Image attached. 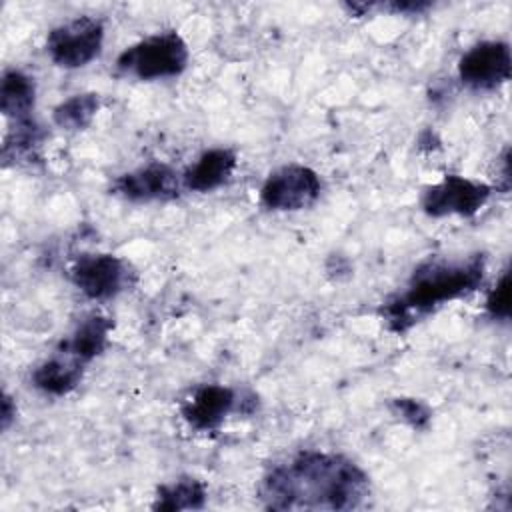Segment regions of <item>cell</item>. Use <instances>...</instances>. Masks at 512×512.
Here are the masks:
<instances>
[{"label":"cell","mask_w":512,"mask_h":512,"mask_svg":"<svg viewBox=\"0 0 512 512\" xmlns=\"http://www.w3.org/2000/svg\"><path fill=\"white\" fill-rule=\"evenodd\" d=\"M370 496L368 474L348 456L300 452L268 470L258 498L268 510H356Z\"/></svg>","instance_id":"1"},{"label":"cell","mask_w":512,"mask_h":512,"mask_svg":"<svg viewBox=\"0 0 512 512\" xmlns=\"http://www.w3.org/2000/svg\"><path fill=\"white\" fill-rule=\"evenodd\" d=\"M484 272L486 256L480 252L464 258H428L414 268L404 290L382 304L380 314L390 332L402 334L442 304L478 290Z\"/></svg>","instance_id":"2"},{"label":"cell","mask_w":512,"mask_h":512,"mask_svg":"<svg viewBox=\"0 0 512 512\" xmlns=\"http://www.w3.org/2000/svg\"><path fill=\"white\" fill-rule=\"evenodd\" d=\"M188 56L184 38L176 30H164L124 48L116 58V68L138 80L172 78L184 72Z\"/></svg>","instance_id":"3"},{"label":"cell","mask_w":512,"mask_h":512,"mask_svg":"<svg viewBox=\"0 0 512 512\" xmlns=\"http://www.w3.org/2000/svg\"><path fill=\"white\" fill-rule=\"evenodd\" d=\"M104 24L100 18L78 16L54 26L46 36V52L60 68H82L102 50Z\"/></svg>","instance_id":"4"},{"label":"cell","mask_w":512,"mask_h":512,"mask_svg":"<svg viewBox=\"0 0 512 512\" xmlns=\"http://www.w3.org/2000/svg\"><path fill=\"white\" fill-rule=\"evenodd\" d=\"M322 192L320 176L304 164H286L268 174L260 188V204L276 212H296L312 206Z\"/></svg>","instance_id":"5"},{"label":"cell","mask_w":512,"mask_h":512,"mask_svg":"<svg viewBox=\"0 0 512 512\" xmlns=\"http://www.w3.org/2000/svg\"><path fill=\"white\" fill-rule=\"evenodd\" d=\"M492 186L480 180L446 174L440 182L422 192L420 206L432 218L474 216L492 196Z\"/></svg>","instance_id":"6"},{"label":"cell","mask_w":512,"mask_h":512,"mask_svg":"<svg viewBox=\"0 0 512 512\" xmlns=\"http://www.w3.org/2000/svg\"><path fill=\"white\" fill-rule=\"evenodd\" d=\"M70 280L86 298L108 300L130 284V270L114 254H82L70 266Z\"/></svg>","instance_id":"7"},{"label":"cell","mask_w":512,"mask_h":512,"mask_svg":"<svg viewBox=\"0 0 512 512\" xmlns=\"http://www.w3.org/2000/svg\"><path fill=\"white\" fill-rule=\"evenodd\" d=\"M510 46L502 40H482L468 48L458 62V76L472 90H496L510 80Z\"/></svg>","instance_id":"8"},{"label":"cell","mask_w":512,"mask_h":512,"mask_svg":"<svg viewBox=\"0 0 512 512\" xmlns=\"http://www.w3.org/2000/svg\"><path fill=\"white\" fill-rule=\"evenodd\" d=\"M112 190L130 202L172 200L180 194V178L172 166L164 162H150L118 176Z\"/></svg>","instance_id":"9"},{"label":"cell","mask_w":512,"mask_h":512,"mask_svg":"<svg viewBox=\"0 0 512 512\" xmlns=\"http://www.w3.org/2000/svg\"><path fill=\"white\" fill-rule=\"evenodd\" d=\"M238 394L230 386L202 384L180 406L182 418L202 432L216 430L236 410Z\"/></svg>","instance_id":"10"},{"label":"cell","mask_w":512,"mask_h":512,"mask_svg":"<svg viewBox=\"0 0 512 512\" xmlns=\"http://www.w3.org/2000/svg\"><path fill=\"white\" fill-rule=\"evenodd\" d=\"M236 168V152L230 148H210L182 174L184 188L192 192H212L220 188Z\"/></svg>","instance_id":"11"},{"label":"cell","mask_w":512,"mask_h":512,"mask_svg":"<svg viewBox=\"0 0 512 512\" xmlns=\"http://www.w3.org/2000/svg\"><path fill=\"white\" fill-rule=\"evenodd\" d=\"M84 366L86 364L78 362L76 358L68 356L66 352L56 350V354L52 358H48L36 366V370L32 372V382L44 394L64 396L80 384Z\"/></svg>","instance_id":"12"},{"label":"cell","mask_w":512,"mask_h":512,"mask_svg":"<svg viewBox=\"0 0 512 512\" xmlns=\"http://www.w3.org/2000/svg\"><path fill=\"white\" fill-rule=\"evenodd\" d=\"M112 320L108 316L102 314H90L86 316L76 330L70 334V338H66L58 350L66 352L68 356L76 358L82 364H88L90 360H94L96 356L102 354V350L108 344V336L112 330Z\"/></svg>","instance_id":"13"},{"label":"cell","mask_w":512,"mask_h":512,"mask_svg":"<svg viewBox=\"0 0 512 512\" xmlns=\"http://www.w3.org/2000/svg\"><path fill=\"white\" fill-rule=\"evenodd\" d=\"M36 102L34 78L18 68L2 74L0 82V110L10 122H24L32 118Z\"/></svg>","instance_id":"14"},{"label":"cell","mask_w":512,"mask_h":512,"mask_svg":"<svg viewBox=\"0 0 512 512\" xmlns=\"http://www.w3.org/2000/svg\"><path fill=\"white\" fill-rule=\"evenodd\" d=\"M206 486L192 476H182L174 482L162 484L156 490V500L152 504L154 510H200L206 504Z\"/></svg>","instance_id":"15"},{"label":"cell","mask_w":512,"mask_h":512,"mask_svg":"<svg viewBox=\"0 0 512 512\" xmlns=\"http://www.w3.org/2000/svg\"><path fill=\"white\" fill-rule=\"evenodd\" d=\"M98 108H100V98L96 92L74 94L54 108L52 120L56 126L70 132L84 130L92 124Z\"/></svg>","instance_id":"16"},{"label":"cell","mask_w":512,"mask_h":512,"mask_svg":"<svg viewBox=\"0 0 512 512\" xmlns=\"http://www.w3.org/2000/svg\"><path fill=\"white\" fill-rule=\"evenodd\" d=\"M14 126L8 130L2 146V160L4 164L20 162V160H34L38 156V148L42 144V130L30 118L24 122H12Z\"/></svg>","instance_id":"17"},{"label":"cell","mask_w":512,"mask_h":512,"mask_svg":"<svg viewBox=\"0 0 512 512\" xmlns=\"http://www.w3.org/2000/svg\"><path fill=\"white\" fill-rule=\"evenodd\" d=\"M392 412L414 430H426L432 422V410L416 398H394L390 402Z\"/></svg>","instance_id":"18"},{"label":"cell","mask_w":512,"mask_h":512,"mask_svg":"<svg viewBox=\"0 0 512 512\" xmlns=\"http://www.w3.org/2000/svg\"><path fill=\"white\" fill-rule=\"evenodd\" d=\"M486 312L494 320L510 318V274L504 272L486 298Z\"/></svg>","instance_id":"19"},{"label":"cell","mask_w":512,"mask_h":512,"mask_svg":"<svg viewBox=\"0 0 512 512\" xmlns=\"http://www.w3.org/2000/svg\"><path fill=\"white\" fill-rule=\"evenodd\" d=\"M428 6H430V4H426V2H394V4H390V10L400 12V14H408V12L420 14V12H424Z\"/></svg>","instance_id":"20"},{"label":"cell","mask_w":512,"mask_h":512,"mask_svg":"<svg viewBox=\"0 0 512 512\" xmlns=\"http://www.w3.org/2000/svg\"><path fill=\"white\" fill-rule=\"evenodd\" d=\"M14 416H16V406L12 404V398L8 394H4V398H2V430H8Z\"/></svg>","instance_id":"21"}]
</instances>
